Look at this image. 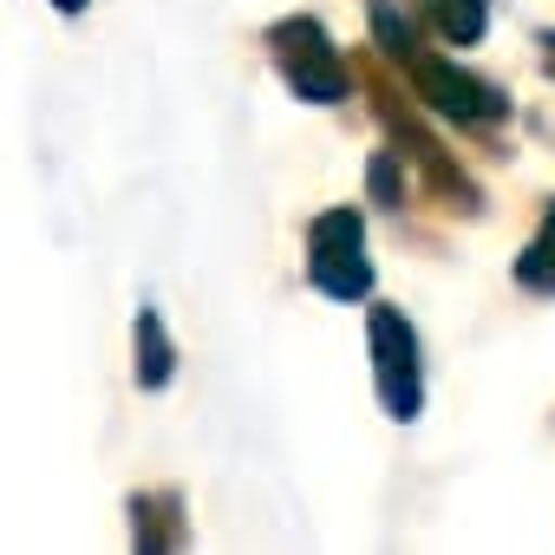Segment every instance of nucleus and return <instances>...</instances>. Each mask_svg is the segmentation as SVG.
I'll list each match as a JSON object with an SVG mask.
<instances>
[{"label": "nucleus", "mask_w": 555, "mask_h": 555, "mask_svg": "<svg viewBox=\"0 0 555 555\" xmlns=\"http://www.w3.org/2000/svg\"><path fill=\"white\" fill-rule=\"evenodd\" d=\"M274 60H282V79H288L295 99H308V105H340L347 99V66L327 47L321 21H282L274 27Z\"/></svg>", "instance_id": "7ed1b4c3"}, {"label": "nucleus", "mask_w": 555, "mask_h": 555, "mask_svg": "<svg viewBox=\"0 0 555 555\" xmlns=\"http://www.w3.org/2000/svg\"><path fill=\"white\" fill-rule=\"evenodd\" d=\"M53 8H60V14H79V8H86V0H53Z\"/></svg>", "instance_id": "9d476101"}, {"label": "nucleus", "mask_w": 555, "mask_h": 555, "mask_svg": "<svg viewBox=\"0 0 555 555\" xmlns=\"http://www.w3.org/2000/svg\"><path fill=\"white\" fill-rule=\"evenodd\" d=\"M131 340H138V386H144V392H164V386H170V373H177V347H170V334H164L157 308H138Z\"/></svg>", "instance_id": "39448f33"}, {"label": "nucleus", "mask_w": 555, "mask_h": 555, "mask_svg": "<svg viewBox=\"0 0 555 555\" xmlns=\"http://www.w3.org/2000/svg\"><path fill=\"white\" fill-rule=\"evenodd\" d=\"M425 14L438 21V34H444L451 47H477L483 27H490V8H483V0H425Z\"/></svg>", "instance_id": "423d86ee"}, {"label": "nucleus", "mask_w": 555, "mask_h": 555, "mask_svg": "<svg viewBox=\"0 0 555 555\" xmlns=\"http://www.w3.org/2000/svg\"><path fill=\"white\" fill-rule=\"evenodd\" d=\"M516 282H522V288L555 295V203H548V216H542L535 242H529V248H522V261H516Z\"/></svg>", "instance_id": "0eeeda50"}, {"label": "nucleus", "mask_w": 555, "mask_h": 555, "mask_svg": "<svg viewBox=\"0 0 555 555\" xmlns=\"http://www.w3.org/2000/svg\"><path fill=\"white\" fill-rule=\"evenodd\" d=\"M373 34H379V47L392 53V60H418V34H412V21L399 14V0H373Z\"/></svg>", "instance_id": "6e6552de"}, {"label": "nucleus", "mask_w": 555, "mask_h": 555, "mask_svg": "<svg viewBox=\"0 0 555 555\" xmlns=\"http://www.w3.org/2000/svg\"><path fill=\"white\" fill-rule=\"evenodd\" d=\"M412 79H418V99H431V112L457 118V125H496L509 112V99L496 86H483L477 73H464L457 60H412Z\"/></svg>", "instance_id": "20e7f679"}, {"label": "nucleus", "mask_w": 555, "mask_h": 555, "mask_svg": "<svg viewBox=\"0 0 555 555\" xmlns=\"http://www.w3.org/2000/svg\"><path fill=\"white\" fill-rule=\"evenodd\" d=\"M308 282L334 301L373 295V261H366V222L353 209H327L308 222Z\"/></svg>", "instance_id": "f257e3e1"}, {"label": "nucleus", "mask_w": 555, "mask_h": 555, "mask_svg": "<svg viewBox=\"0 0 555 555\" xmlns=\"http://www.w3.org/2000/svg\"><path fill=\"white\" fill-rule=\"evenodd\" d=\"M373 196H379V203H399V170H392V157H386V151L373 157Z\"/></svg>", "instance_id": "1a4fd4ad"}, {"label": "nucleus", "mask_w": 555, "mask_h": 555, "mask_svg": "<svg viewBox=\"0 0 555 555\" xmlns=\"http://www.w3.org/2000/svg\"><path fill=\"white\" fill-rule=\"evenodd\" d=\"M366 334H373V386H379V405L386 418L412 425L425 412V360H418V334L399 308H373L366 314Z\"/></svg>", "instance_id": "f03ea898"}, {"label": "nucleus", "mask_w": 555, "mask_h": 555, "mask_svg": "<svg viewBox=\"0 0 555 555\" xmlns=\"http://www.w3.org/2000/svg\"><path fill=\"white\" fill-rule=\"evenodd\" d=\"M542 47H548V73H555V34H542Z\"/></svg>", "instance_id": "9b49d317"}]
</instances>
